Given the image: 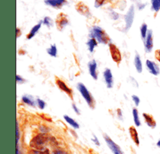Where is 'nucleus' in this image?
Wrapping results in <instances>:
<instances>
[{
  "label": "nucleus",
  "mask_w": 160,
  "mask_h": 154,
  "mask_svg": "<svg viewBox=\"0 0 160 154\" xmlns=\"http://www.w3.org/2000/svg\"><path fill=\"white\" fill-rule=\"evenodd\" d=\"M51 136L48 134L40 133L39 132L36 136L32 137L29 143V147L35 149H44L47 148L48 144H50Z\"/></svg>",
  "instance_id": "nucleus-1"
},
{
  "label": "nucleus",
  "mask_w": 160,
  "mask_h": 154,
  "mask_svg": "<svg viewBox=\"0 0 160 154\" xmlns=\"http://www.w3.org/2000/svg\"><path fill=\"white\" fill-rule=\"evenodd\" d=\"M89 38L95 39L98 43L101 44H109L110 43V38L106 31L100 26H93L89 31Z\"/></svg>",
  "instance_id": "nucleus-2"
},
{
  "label": "nucleus",
  "mask_w": 160,
  "mask_h": 154,
  "mask_svg": "<svg viewBox=\"0 0 160 154\" xmlns=\"http://www.w3.org/2000/svg\"><path fill=\"white\" fill-rule=\"evenodd\" d=\"M77 90L79 91L81 95L82 96L84 100L87 103L88 106L90 108L93 109L95 108V100L94 98L92 97V95L91 94V92H89V89H87V87L83 83H78L77 85Z\"/></svg>",
  "instance_id": "nucleus-3"
},
{
  "label": "nucleus",
  "mask_w": 160,
  "mask_h": 154,
  "mask_svg": "<svg viewBox=\"0 0 160 154\" xmlns=\"http://www.w3.org/2000/svg\"><path fill=\"white\" fill-rule=\"evenodd\" d=\"M134 15H135V12H134V5H131L124 16V20H125L124 31L126 32L128 31L131 28L133 23H134Z\"/></svg>",
  "instance_id": "nucleus-4"
},
{
  "label": "nucleus",
  "mask_w": 160,
  "mask_h": 154,
  "mask_svg": "<svg viewBox=\"0 0 160 154\" xmlns=\"http://www.w3.org/2000/svg\"><path fill=\"white\" fill-rule=\"evenodd\" d=\"M108 45H109V53H110L112 60H113L114 63H116L117 64H119L122 62V53H121L120 50L112 42H110Z\"/></svg>",
  "instance_id": "nucleus-5"
},
{
  "label": "nucleus",
  "mask_w": 160,
  "mask_h": 154,
  "mask_svg": "<svg viewBox=\"0 0 160 154\" xmlns=\"http://www.w3.org/2000/svg\"><path fill=\"white\" fill-rule=\"evenodd\" d=\"M103 138L106 141V143L107 144L108 147L109 148L110 151L113 152V154H124L123 151L122 150L121 147L118 145H117L113 140L107 135V134H104Z\"/></svg>",
  "instance_id": "nucleus-6"
},
{
  "label": "nucleus",
  "mask_w": 160,
  "mask_h": 154,
  "mask_svg": "<svg viewBox=\"0 0 160 154\" xmlns=\"http://www.w3.org/2000/svg\"><path fill=\"white\" fill-rule=\"evenodd\" d=\"M56 84L58 87V89L63 92L66 93L70 98H72L73 96V91L72 89L67 85V84L63 79H60L59 77H56Z\"/></svg>",
  "instance_id": "nucleus-7"
},
{
  "label": "nucleus",
  "mask_w": 160,
  "mask_h": 154,
  "mask_svg": "<svg viewBox=\"0 0 160 154\" xmlns=\"http://www.w3.org/2000/svg\"><path fill=\"white\" fill-rule=\"evenodd\" d=\"M69 20H68V17L65 14L60 13L57 15V20H56V25H57V28L59 31L64 30L66 26L68 25Z\"/></svg>",
  "instance_id": "nucleus-8"
},
{
  "label": "nucleus",
  "mask_w": 160,
  "mask_h": 154,
  "mask_svg": "<svg viewBox=\"0 0 160 154\" xmlns=\"http://www.w3.org/2000/svg\"><path fill=\"white\" fill-rule=\"evenodd\" d=\"M144 49L147 53H151L154 48V40H153V31L149 30L148 34L145 40H143Z\"/></svg>",
  "instance_id": "nucleus-9"
},
{
  "label": "nucleus",
  "mask_w": 160,
  "mask_h": 154,
  "mask_svg": "<svg viewBox=\"0 0 160 154\" xmlns=\"http://www.w3.org/2000/svg\"><path fill=\"white\" fill-rule=\"evenodd\" d=\"M103 79L105 83H106L107 89H113V75L112 73V71L109 68H106L103 71Z\"/></svg>",
  "instance_id": "nucleus-10"
},
{
  "label": "nucleus",
  "mask_w": 160,
  "mask_h": 154,
  "mask_svg": "<svg viewBox=\"0 0 160 154\" xmlns=\"http://www.w3.org/2000/svg\"><path fill=\"white\" fill-rule=\"evenodd\" d=\"M146 67L147 70L151 74H152L154 76H158L160 74V68L159 66L155 62L151 60H146Z\"/></svg>",
  "instance_id": "nucleus-11"
},
{
  "label": "nucleus",
  "mask_w": 160,
  "mask_h": 154,
  "mask_svg": "<svg viewBox=\"0 0 160 154\" xmlns=\"http://www.w3.org/2000/svg\"><path fill=\"white\" fill-rule=\"evenodd\" d=\"M88 68H89V73L91 75L92 79L97 80L98 79V63L95 60H90L88 63Z\"/></svg>",
  "instance_id": "nucleus-12"
},
{
  "label": "nucleus",
  "mask_w": 160,
  "mask_h": 154,
  "mask_svg": "<svg viewBox=\"0 0 160 154\" xmlns=\"http://www.w3.org/2000/svg\"><path fill=\"white\" fill-rule=\"evenodd\" d=\"M76 9L78 12H79L81 15H85L86 17H89L91 15L90 14V11H89V7L87 5H85L84 2H80L76 5Z\"/></svg>",
  "instance_id": "nucleus-13"
},
{
  "label": "nucleus",
  "mask_w": 160,
  "mask_h": 154,
  "mask_svg": "<svg viewBox=\"0 0 160 154\" xmlns=\"http://www.w3.org/2000/svg\"><path fill=\"white\" fill-rule=\"evenodd\" d=\"M67 2V0H44V3L53 8L60 9Z\"/></svg>",
  "instance_id": "nucleus-14"
},
{
  "label": "nucleus",
  "mask_w": 160,
  "mask_h": 154,
  "mask_svg": "<svg viewBox=\"0 0 160 154\" xmlns=\"http://www.w3.org/2000/svg\"><path fill=\"white\" fill-rule=\"evenodd\" d=\"M21 100L24 104L29 106L32 108H36V99L31 95H23L21 97Z\"/></svg>",
  "instance_id": "nucleus-15"
},
{
  "label": "nucleus",
  "mask_w": 160,
  "mask_h": 154,
  "mask_svg": "<svg viewBox=\"0 0 160 154\" xmlns=\"http://www.w3.org/2000/svg\"><path fill=\"white\" fill-rule=\"evenodd\" d=\"M142 117L144 119V121H145L146 124L148 127H150L151 128H154L156 127V121L154 119V117H152V115L147 113H143Z\"/></svg>",
  "instance_id": "nucleus-16"
},
{
  "label": "nucleus",
  "mask_w": 160,
  "mask_h": 154,
  "mask_svg": "<svg viewBox=\"0 0 160 154\" xmlns=\"http://www.w3.org/2000/svg\"><path fill=\"white\" fill-rule=\"evenodd\" d=\"M129 132H130V137L131 139L133 140V141L134 142L137 146H139L140 145V141H139V137H138V132L137 129L134 126H130L129 128Z\"/></svg>",
  "instance_id": "nucleus-17"
},
{
  "label": "nucleus",
  "mask_w": 160,
  "mask_h": 154,
  "mask_svg": "<svg viewBox=\"0 0 160 154\" xmlns=\"http://www.w3.org/2000/svg\"><path fill=\"white\" fill-rule=\"evenodd\" d=\"M42 24H43V23H42V20L40 21L39 23H37V24L35 25L33 27H32V29H31L30 32H29L28 34L27 35V40H32V38H34L35 36H36V34L38 33V31H40V29L41 28V26Z\"/></svg>",
  "instance_id": "nucleus-18"
},
{
  "label": "nucleus",
  "mask_w": 160,
  "mask_h": 154,
  "mask_svg": "<svg viewBox=\"0 0 160 154\" xmlns=\"http://www.w3.org/2000/svg\"><path fill=\"white\" fill-rule=\"evenodd\" d=\"M134 67H135V69L137 71L138 73H142V72L143 66H142V62L141 57H140V55L138 53H136L135 56H134Z\"/></svg>",
  "instance_id": "nucleus-19"
},
{
  "label": "nucleus",
  "mask_w": 160,
  "mask_h": 154,
  "mask_svg": "<svg viewBox=\"0 0 160 154\" xmlns=\"http://www.w3.org/2000/svg\"><path fill=\"white\" fill-rule=\"evenodd\" d=\"M64 117V120H65V122L67 123V124H69L73 129H78V128H80V124H78L73 118L70 117L68 115H64V117Z\"/></svg>",
  "instance_id": "nucleus-20"
},
{
  "label": "nucleus",
  "mask_w": 160,
  "mask_h": 154,
  "mask_svg": "<svg viewBox=\"0 0 160 154\" xmlns=\"http://www.w3.org/2000/svg\"><path fill=\"white\" fill-rule=\"evenodd\" d=\"M87 47H88V50L90 53H92L94 51L95 48L98 47V42L95 39H92V38H89L88 41L86 43Z\"/></svg>",
  "instance_id": "nucleus-21"
},
{
  "label": "nucleus",
  "mask_w": 160,
  "mask_h": 154,
  "mask_svg": "<svg viewBox=\"0 0 160 154\" xmlns=\"http://www.w3.org/2000/svg\"><path fill=\"white\" fill-rule=\"evenodd\" d=\"M132 114H133V119H134V122L136 127H140L141 126V120H140L139 113L137 108H133L132 111Z\"/></svg>",
  "instance_id": "nucleus-22"
},
{
  "label": "nucleus",
  "mask_w": 160,
  "mask_h": 154,
  "mask_svg": "<svg viewBox=\"0 0 160 154\" xmlns=\"http://www.w3.org/2000/svg\"><path fill=\"white\" fill-rule=\"evenodd\" d=\"M28 154H52L50 153V150L46 148L44 149H35V148H30L28 150Z\"/></svg>",
  "instance_id": "nucleus-23"
},
{
  "label": "nucleus",
  "mask_w": 160,
  "mask_h": 154,
  "mask_svg": "<svg viewBox=\"0 0 160 154\" xmlns=\"http://www.w3.org/2000/svg\"><path fill=\"white\" fill-rule=\"evenodd\" d=\"M148 26L146 23H143L140 26V36H141L142 40H145L147 38V34H148Z\"/></svg>",
  "instance_id": "nucleus-24"
},
{
  "label": "nucleus",
  "mask_w": 160,
  "mask_h": 154,
  "mask_svg": "<svg viewBox=\"0 0 160 154\" xmlns=\"http://www.w3.org/2000/svg\"><path fill=\"white\" fill-rule=\"evenodd\" d=\"M47 53L52 57H57V53H58V51H57V47L56 46V44H52L47 49Z\"/></svg>",
  "instance_id": "nucleus-25"
},
{
  "label": "nucleus",
  "mask_w": 160,
  "mask_h": 154,
  "mask_svg": "<svg viewBox=\"0 0 160 154\" xmlns=\"http://www.w3.org/2000/svg\"><path fill=\"white\" fill-rule=\"evenodd\" d=\"M151 11L158 13L160 11V0H151Z\"/></svg>",
  "instance_id": "nucleus-26"
},
{
  "label": "nucleus",
  "mask_w": 160,
  "mask_h": 154,
  "mask_svg": "<svg viewBox=\"0 0 160 154\" xmlns=\"http://www.w3.org/2000/svg\"><path fill=\"white\" fill-rule=\"evenodd\" d=\"M38 131H39V132H40V133L48 134L49 132H50V131H51V129H50L49 127L45 125V124H40V125L38 127Z\"/></svg>",
  "instance_id": "nucleus-27"
},
{
  "label": "nucleus",
  "mask_w": 160,
  "mask_h": 154,
  "mask_svg": "<svg viewBox=\"0 0 160 154\" xmlns=\"http://www.w3.org/2000/svg\"><path fill=\"white\" fill-rule=\"evenodd\" d=\"M42 23H43V25L47 26L48 27H51L53 24V20L52 19L51 17H49V16H45V17L43 18V20H42Z\"/></svg>",
  "instance_id": "nucleus-28"
},
{
  "label": "nucleus",
  "mask_w": 160,
  "mask_h": 154,
  "mask_svg": "<svg viewBox=\"0 0 160 154\" xmlns=\"http://www.w3.org/2000/svg\"><path fill=\"white\" fill-rule=\"evenodd\" d=\"M46 105H47V104H46V102L44 101V100L40 99V98H37V99H36V107H37L38 108L43 110V109L45 108Z\"/></svg>",
  "instance_id": "nucleus-29"
},
{
  "label": "nucleus",
  "mask_w": 160,
  "mask_h": 154,
  "mask_svg": "<svg viewBox=\"0 0 160 154\" xmlns=\"http://www.w3.org/2000/svg\"><path fill=\"white\" fill-rule=\"evenodd\" d=\"M15 137H16V145L19 144V141L21 138V133H20V128H19V121H16V126H15Z\"/></svg>",
  "instance_id": "nucleus-30"
},
{
  "label": "nucleus",
  "mask_w": 160,
  "mask_h": 154,
  "mask_svg": "<svg viewBox=\"0 0 160 154\" xmlns=\"http://www.w3.org/2000/svg\"><path fill=\"white\" fill-rule=\"evenodd\" d=\"M109 15L113 20H118V19H119V17H120V15H119L118 13H117L116 12H114V11L112 9H109Z\"/></svg>",
  "instance_id": "nucleus-31"
},
{
  "label": "nucleus",
  "mask_w": 160,
  "mask_h": 154,
  "mask_svg": "<svg viewBox=\"0 0 160 154\" xmlns=\"http://www.w3.org/2000/svg\"><path fill=\"white\" fill-rule=\"evenodd\" d=\"M111 0H95V2H94V7L96 8L98 7H102L105 3L108 2H110Z\"/></svg>",
  "instance_id": "nucleus-32"
},
{
  "label": "nucleus",
  "mask_w": 160,
  "mask_h": 154,
  "mask_svg": "<svg viewBox=\"0 0 160 154\" xmlns=\"http://www.w3.org/2000/svg\"><path fill=\"white\" fill-rule=\"evenodd\" d=\"M52 154H70L68 151L61 148H56L52 152Z\"/></svg>",
  "instance_id": "nucleus-33"
},
{
  "label": "nucleus",
  "mask_w": 160,
  "mask_h": 154,
  "mask_svg": "<svg viewBox=\"0 0 160 154\" xmlns=\"http://www.w3.org/2000/svg\"><path fill=\"white\" fill-rule=\"evenodd\" d=\"M16 83H17V84H23L24 83H26V79L23 76L17 74L16 75Z\"/></svg>",
  "instance_id": "nucleus-34"
},
{
  "label": "nucleus",
  "mask_w": 160,
  "mask_h": 154,
  "mask_svg": "<svg viewBox=\"0 0 160 154\" xmlns=\"http://www.w3.org/2000/svg\"><path fill=\"white\" fill-rule=\"evenodd\" d=\"M131 99L132 100H133V102L134 103V104H135L136 107H138V106L139 105L141 100H140V98L138 97V96H136V95H132Z\"/></svg>",
  "instance_id": "nucleus-35"
},
{
  "label": "nucleus",
  "mask_w": 160,
  "mask_h": 154,
  "mask_svg": "<svg viewBox=\"0 0 160 154\" xmlns=\"http://www.w3.org/2000/svg\"><path fill=\"white\" fill-rule=\"evenodd\" d=\"M146 6H147V3H143V2H137L138 10H139V11H142V10L145 9Z\"/></svg>",
  "instance_id": "nucleus-36"
},
{
  "label": "nucleus",
  "mask_w": 160,
  "mask_h": 154,
  "mask_svg": "<svg viewBox=\"0 0 160 154\" xmlns=\"http://www.w3.org/2000/svg\"><path fill=\"white\" fill-rule=\"evenodd\" d=\"M72 109H73V111L75 112L76 114L77 115L81 114V111H80L79 108L77 106V104H75V103H72Z\"/></svg>",
  "instance_id": "nucleus-37"
},
{
  "label": "nucleus",
  "mask_w": 160,
  "mask_h": 154,
  "mask_svg": "<svg viewBox=\"0 0 160 154\" xmlns=\"http://www.w3.org/2000/svg\"><path fill=\"white\" fill-rule=\"evenodd\" d=\"M117 116L118 120H123V114H122V111L121 110L120 108L117 109Z\"/></svg>",
  "instance_id": "nucleus-38"
},
{
  "label": "nucleus",
  "mask_w": 160,
  "mask_h": 154,
  "mask_svg": "<svg viewBox=\"0 0 160 154\" xmlns=\"http://www.w3.org/2000/svg\"><path fill=\"white\" fill-rule=\"evenodd\" d=\"M92 141L97 146H100L101 145V143L99 142V140H98V138L95 135H93V137H92Z\"/></svg>",
  "instance_id": "nucleus-39"
},
{
  "label": "nucleus",
  "mask_w": 160,
  "mask_h": 154,
  "mask_svg": "<svg viewBox=\"0 0 160 154\" xmlns=\"http://www.w3.org/2000/svg\"><path fill=\"white\" fill-rule=\"evenodd\" d=\"M154 56H155V59L160 63V49H158V50L155 51V52H154Z\"/></svg>",
  "instance_id": "nucleus-40"
},
{
  "label": "nucleus",
  "mask_w": 160,
  "mask_h": 154,
  "mask_svg": "<svg viewBox=\"0 0 160 154\" xmlns=\"http://www.w3.org/2000/svg\"><path fill=\"white\" fill-rule=\"evenodd\" d=\"M15 153H16V154H23V152H22V150H21L20 146H19V144H17V145H16V151H15Z\"/></svg>",
  "instance_id": "nucleus-41"
},
{
  "label": "nucleus",
  "mask_w": 160,
  "mask_h": 154,
  "mask_svg": "<svg viewBox=\"0 0 160 154\" xmlns=\"http://www.w3.org/2000/svg\"><path fill=\"white\" fill-rule=\"evenodd\" d=\"M20 29L19 28V27H17L16 28V36H17V38H19V36H20Z\"/></svg>",
  "instance_id": "nucleus-42"
},
{
  "label": "nucleus",
  "mask_w": 160,
  "mask_h": 154,
  "mask_svg": "<svg viewBox=\"0 0 160 154\" xmlns=\"http://www.w3.org/2000/svg\"><path fill=\"white\" fill-rule=\"evenodd\" d=\"M156 145H157V146H158V148H159V149H160V139L158 140V141H157V144H156Z\"/></svg>",
  "instance_id": "nucleus-43"
},
{
  "label": "nucleus",
  "mask_w": 160,
  "mask_h": 154,
  "mask_svg": "<svg viewBox=\"0 0 160 154\" xmlns=\"http://www.w3.org/2000/svg\"><path fill=\"white\" fill-rule=\"evenodd\" d=\"M132 1H134V2H140V0H132Z\"/></svg>",
  "instance_id": "nucleus-44"
}]
</instances>
